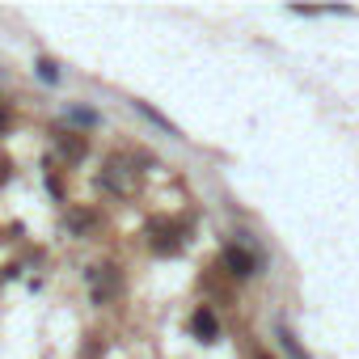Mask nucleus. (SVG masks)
<instances>
[{"instance_id": "1", "label": "nucleus", "mask_w": 359, "mask_h": 359, "mask_svg": "<svg viewBox=\"0 0 359 359\" xmlns=\"http://www.w3.org/2000/svg\"><path fill=\"white\" fill-rule=\"evenodd\" d=\"M224 266H229L233 275H254V271H258V262H254L245 250H237V245H229V250H224Z\"/></svg>"}, {"instance_id": "2", "label": "nucleus", "mask_w": 359, "mask_h": 359, "mask_svg": "<svg viewBox=\"0 0 359 359\" xmlns=\"http://www.w3.org/2000/svg\"><path fill=\"white\" fill-rule=\"evenodd\" d=\"M191 330L203 338V342H212L216 334H220V325H216V317H212V309H199L195 317H191Z\"/></svg>"}, {"instance_id": "3", "label": "nucleus", "mask_w": 359, "mask_h": 359, "mask_svg": "<svg viewBox=\"0 0 359 359\" xmlns=\"http://www.w3.org/2000/svg\"><path fill=\"white\" fill-rule=\"evenodd\" d=\"M279 342H283V351H287L292 359H309V355H304V346L296 342V334H292V330H279Z\"/></svg>"}, {"instance_id": "4", "label": "nucleus", "mask_w": 359, "mask_h": 359, "mask_svg": "<svg viewBox=\"0 0 359 359\" xmlns=\"http://www.w3.org/2000/svg\"><path fill=\"white\" fill-rule=\"evenodd\" d=\"M0 127H5V114H0Z\"/></svg>"}, {"instance_id": "5", "label": "nucleus", "mask_w": 359, "mask_h": 359, "mask_svg": "<svg viewBox=\"0 0 359 359\" xmlns=\"http://www.w3.org/2000/svg\"><path fill=\"white\" fill-rule=\"evenodd\" d=\"M258 359H271V355H258Z\"/></svg>"}]
</instances>
